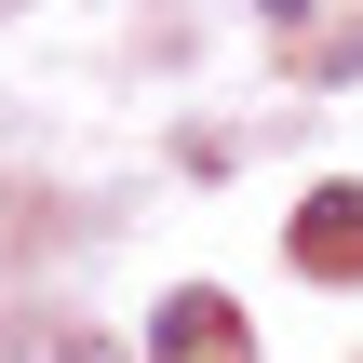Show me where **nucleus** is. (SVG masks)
Returning <instances> with one entry per match:
<instances>
[{
  "label": "nucleus",
  "mask_w": 363,
  "mask_h": 363,
  "mask_svg": "<svg viewBox=\"0 0 363 363\" xmlns=\"http://www.w3.org/2000/svg\"><path fill=\"white\" fill-rule=\"evenodd\" d=\"M216 337H229V310H216V296H175V310H162V363H229Z\"/></svg>",
  "instance_id": "obj_1"
}]
</instances>
